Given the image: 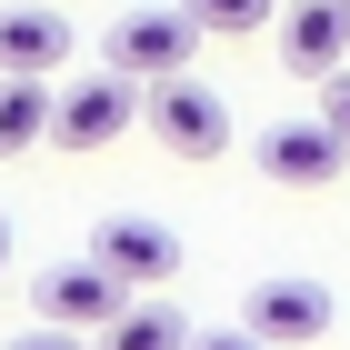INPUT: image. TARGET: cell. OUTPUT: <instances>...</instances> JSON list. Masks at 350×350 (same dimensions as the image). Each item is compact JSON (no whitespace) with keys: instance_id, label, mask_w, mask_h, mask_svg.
<instances>
[{"instance_id":"1","label":"cell","mask_w":350,"mask_h":350,"mask_svg":"<svg viewBox=\"0 0 350 350\" xmlns=\"http://www.w3.org/2000/svg\"><path fill=\"white\" fill-rule=\"evenodd\" d=\"M200 40H211V30L170 0V10H120V21L100 30V60L120 70V81L150 90V81H190V51H200Z\"/></svg>"},{"instance_id":"2","label":"cell","mask_w":350,"mask_h":350,"mask_svg":"<svg viewBox=\"0 0 350 350\" xmlns=\"http://www.w3.org/2000/svg\"><path fill=\"white\" fill-rule=\"evenodd\" d=\"M140 120H150V140H161L170 161H220L230 150V100L211 81H150Z\"/></svg>"},{"instance_id":"3","label":"cell","mask_w":350,"mask_h":350,"mask_svg":"<svg viewBox=\"0 0 350 350\" xmlns=\"http://www.w3.org/2000/svg\"><path fill=\"white\" fill-rule=\"evenodd\" d=\"M330 321H340V300H330V280H310V270H270V280H250V300H241V330H260L270 350L321 340Z\"/></svg>"},{"instance_id":"4","label":"cell","mask_w":350,"mask_h":350,"mask_svg":"<svg viewBox=\"0 0 350 350\" xmlns=\"http://www.w3.org/2000/svg\"><path fill=\"white\" fill-rule=\"evenodd\" d=\"M30 300H40V321H51V330H110L120 310H131V280L81 250V260H51V270H40Z\"/></svg>"},{"instance_id":"5","label":"cell","mask_w":350,"mask_h":350,"mask_svg":"<svg viewBox=\"0 0 350 350\" xmlns=\"http://www.w3.org/2000/svg\"><path fill=\"white\" fill-rule=\"evenodd\" d=\"M140 100H150V90L120 81V70H110V81H70V90H60V131H51V140L70 150V161H90V150H110V140L140 120Z\"/></svg>"},{"instance_id":"6","label":"cell","mask_w":350,"mask_h":350,"mask_svg":"<svg viewBox=\"0 0 350 350\" xmlns=\"http://www.w3.org/2000/svg\"><path fill=\"white\" fill-rule=\"evenodd\" d=\"M340 170H350V140L330 131V120H270L260 131V180L321 190V180H340Z\"/></svg>"},{"instance_id":"7","label":"cell","mask_w":350,"mask_h":350,"mask_svg":"<svg viewBox=\"0 0 350 350\" xmlns=\"http://www.w3.org/2000/svg\"><path fill=\"white\" fill-rule=\"evenodd\" d=\"M70 51L81 40H70V10L60 0H10L0 10V81H51Z\"/></svg>"},{"instance_id":"8","label":"cell","mask_w":350,"mask_h":350,"mask_svg":"<svg viewBox=\"0 0 350 350\" xmlns=\"http://www.w3.org/2000/svg\"><path fill=\"white\" fill-rule=\"evenodd\" d=\"M280 60H291L300 81L350 70V0H291L280 10Z\"/></svg>"},{"instance_id":"9","label":"cell","mask_w":350,"mask_h":350,"mask_svg":"<svg viewBox=\"0 0 350 350\" xmlns=\"http://www.w3.org/2000/svg\"><path fill=\"white\" fill-rule=\"evenodd\" d=\"M90 260H110L131 291H150V280H170V270H180V230H161L150 211H120V220H100Z\"/></svg>"},{"instance_id":"10","label":"cell","mask_w":350,"mask_h":350,"mask_svg":"<svg viewBox=\"0 0 350 350\" xmlns=\"http://www.w3.org/2000/svg\"><path fill=\"white\" fill-rule=\"evenodd\" d=\"M51 131H60V100H51V81H0V161L40 150Z\"/></svg>"},{"instance_id":"11","label":"cell","mask_w":350,"mask_h":350,"mask_svg":"<svg viewBox=\"0 0 350 350\" xmlns=\"http://www.w3.org/2000/svg\"><path fill=\"white\" fill-rule=\"evenodd\" d=\"M100 350H190V330H180V310H161V300H131V310L100 330Z\"/></svg>"},{"instance_id":"12","label":"cell","mask_w":350,"mask_h":350,"mask_svg":"<svg viewBox=\"0 0 350 350\" xmlns=\"http://www.w3.org/2000/svg\"><path fill=\"white\" fill-rule=\"evenodd\" d=\"M180 10H190L200 30H211V40H250V30H260L270 10H280V0H180Z\"/></svg>"},{"instance_id":"13","label":"cell","mask_w":350,"mask_h":350,"mask_svg":"<svg viewBox=\"0 0 350 350\" xmlns=\"http://www.w3.org/2000/svg\"><path fill=\"white\" fill-rule=\"evenodd\" d=\"M321 120L350 140V70H330V81H321Z\"/></svg>"},{"instance_id":"14","label":"cell","mask_w":350,"mask_h":350,"mask_svg":"<svg viewBox=\"0 0 350 350\" xmlns=\"http://www.w3.org/2000/svg\"><path fill=\"white\" fill-rule=\"evenodd\" d=\"M190 350H270L260 330H190Z\"/></svg>"},{"instance_id":"15","label":"cell","mask_w":350,"mask_h":350,"mask_svg":"<svg viewBox=\"0 0 350 350\" xmlns=\"http://www.w3.org/2000/svg\"><path fill=\"white\" fill-rule=\"evenodd\" d=\"M0 350H90L81 330H21V340H0Z\"/></svg>"},{"instance_id":"16","label":"cell","mask_w":350,"mask_h":350,"mask_svg":"<svg viewBox=\"0 0 350 350\" xmlns=\"http://www.w3.org/2000/svg\"><path fill=\"white\" fill-rule=\"evenodd\" d=\"M0 270H10V220H0Z\"/></svg>"}]
</instances>
